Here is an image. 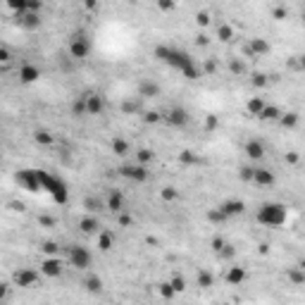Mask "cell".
<instances>
[{"instance_id": "d6986e66", "label": "cell", "mask_w": 305, "mask_h": 305, "mask_svg": "<svg viewBox=\"0 0 305 305\" xmlns=\"http://www.w3.org/2000/svg\"><path fill=\"white\" fill-rule=\"evenodd\" d=\"M38 79H41V69H38L36 64L27 62V64L19 67V81L22 83H36Z\"/></svg>"}, {"instance_id": "f1b7e54d", "label": "cell", "mask_w": 305, "mask_h": 305, "mask_svg": "<svg viewBox=\"0 0 305 305\" xmlns=\"http://www.w3.org/2000/svg\"><path fill=\"white\" fill-rule=\"evenodd\" d=\"M281 114H284V112L279 110L277 105H267L257 119H265V122H279V119H281Z\"/></svg>"}, {"instance_id": "e575fe53", "label": "cell", "mask_w": 305, "mask_h": 305, "mask_svg": "<svg viewBox=\"0 0 305 305\" xmlns=\"http://www.w3.org/2000/svg\"><path fill=\"white\" fill-rule=\"evenodd\" d=\"M153 158H155V153H153L150 148H139V150H136V160H139V165H148Z\"/></svg>"}, {"instance_id": "7c38bea8", "label": "cell", "mask_w": 305, "mask_h": 305, "mask_svg": "<svg viewBox=\"0 0 305 305\" xmlns=\"http://www.w3.org/2000/svg\"><path fill=\"white\" fill-rule=\"evenodd\" d=\"M220 210L224 212L226 220H231V217H241V215L246 212V203H243L241 198H229V200H224L222 205H220Z\"/></svg>"}, {"instance_id": "cb8c5ba5", "label": "cell", "mask_w": 305, "mask_h": 305, "mask_svg": "<svg viewBox=\"0 0 305 305\" xmlns=\"http://www.w3.org/2000/svg\"><path fill=\"white\" fill-rule=\"evenodd\" d=\"M96 239H98V250H100V253H110V250L114 248V234L108 231V229H103Z\"/></svg>"}, {"instance_id": "d6a6232c", "label": "cell", "mask_w": 305, "mask_h": 305, "mask_svg": "<svg viewBox=\"0 0 305 305\" xmlns=\"http://www.w3.org/2000/svg\"><path fill=\"white\" fill-rule=\"evenodd\" d=\"M217 38H220L222 43H229V41L234 38V27H231V24H220V27H217Z\"/></svg>"}, {"instance_id": "83f0119b", "label": "cell", "mask_w": 305, "mask_h": 305, "mask_svg": "<svg viewBox=\"0 0 305 305\" xmlns=\"http://www.w3.org/2000/svg\"><path fill=\"white\" fill-rule=\"evenodd\" d=\"M33 141H36L38 145H53V143H55V136H53L48 129H36V131H33Z\"/></svg>"}, {"instance_id": "db71d44e", "label": "cell", "mask_w": 305, "mask_h": 305, "mask_svg": "<svg viewBox=\"0 0 305 305\" xmlns=\"http://www.w3.org/2000/svg\"><path fill=\"white\" fill-rule=\"evenodd\" d=\"M234 253H236V250H234V246H231V243H226L220 255H222V257H234Z\"/></svg>"}, {"instance_id": "8992f818", "label": "cell", "mask_w": 305, "mask_h": 305, "mask_svg": "<svg viewBox=\"0 0 305 305\" xmlns=\"http://www.w3.org/2000/svg\"><path fill=\"white\" fill-rule=\"evenodd\" d=\"M117 174L122 177V179H127V181H134V184H143V181H148V167L145 165H139V162H131V165H122L117 169Z\"/></svg>"}, {"instance_id": "9a60e30c", "label": "cell", "mask_w": 305, "mask_h": 305, "mask_svg": "<svg viewBox=\"0 0 305 305\" xmlns=\"http://www.w3.org/2000/svg\"><path fill=\"white\" fill-rule=\"evenodd\" d=\"M83 210H86V215H98V212H105V210H108L105 195H86V198H83Z\"/></svg>"}, {"instance_id": "f5cc1de1", "label": "cell", "mask_w": 305, "mask_h": 305, "mask_svg": "<svg viewBox=\"0 0 305 305\" xmlns=\"http://www.w3.org/2000/svg\"><path fill=\"white\" fill-rule=\"evenodd\" d=\"M158 7H160L162 12H172L177 5H174V2H169V0H162V2H158Z\"/></svg>"}, {"instance_id": "277c9868", "label": "cell", "mask_w": 305, "mask_h": 305, "mask_svg": "<svg viewBox=\"0 0 305 305\" xmlns=\"http://www.w3.org/2000/svg\"><path fill=\"white\" fill-rule=\"evenodd\" d=\"M67 55L72 57L74 62H77V60H86V57L91 55V41L86 38V33H83V31H74V33L69 36V43H67Z\"/></svg>"}, {"instance_id": "8d00e7d4", "label": "cell", "mask_w": 305, "mask_h": 305, "mask_svg": "<svg viewBox=\"0 0 305 305\" xmlns=\"http://www.w3.org/2000/svg\"><path fill=\"white\" fill-rule=\"evenodd\" d=\"M179 162H181V165H198L200 160H198V155H193L191 150H181V153H179Z\"/></svg>"}, {"instance_id": "603a6c76", "label": "cell", "mask_w": 305, "mask_h": 305, "mask_svg": "<svg viewBox=\"0 0 305 305\" xmlns=\"http://www.w3.org/2000/svg\"><path fill=\"white\" fill-rule=\"evenodd\" d=\"M83 289L88 291V293H103V279L98 277L96 272H88L86 274V279H83Z\"/></svg>"}, {"instance_id": "8fae6325", "label": "cell", "mask_w": 305, "mask_h": 305, "mask_svg": "<svg viewBox=\"0 0 305 305\" xmlns=\"http://www.w3.org/2000/svg\"><path fill=\"white\" fill-rule=\"evenodd\" d=\"M38 272L48 279H57V277H62V272H64V262H62L60 257H46V260L41 262Z\"/></svg>"}, {"instance_id": "681fc988", "label": "cell", "mask_w": 305, "mask_h": 305, "mask_svg": "<svg viewBox=\"0 0 305 305\" xmlns=\"http://www.w3.org/2000/svg\"><path fill=\"white\" fill-rule=\"evenodd\" d=\"M162 198H165V200H174V198H177V189H174V186H165V189H162Z\"/></svg>"}, {"instance_id": "ffe728a7", "label": "cell", "mask_w": 305, "mask_h": 305, "mask_svg": "<svg viewBox=\"0 0 305 305\" xmlns=\"http://www.w3.org/2000/svg\"><path fill=\"white\" fill-rule=\"evenodd\" d=\"M17 19H19V27L24 29V31H38L41 24H43V19H41L38 12H27V15L17 17Z\"/></svg>"}, {"instance_id": "1f68e13d", "label": "cell", "mask_w": 305, "mask_h": 305, "mask_svg": "<svg viewBox=\"0 0 305 305\" xmlns=\"http://www.w3.org/2000/svg\"><path fill=\"white\" fill-rule=\"evenodd\" d=\"M158 293H160V298H162V301H174V296H177V291L172 289V284H169V281L158 284Z\"/></svg>"}, {"instance_id": "680465c9", "label": "cell", "mask_w": 305, "mask_h": 305, "mask_svg": "<svg viewBox=\"0 0 305 305\" xmlns=\"http://www.w3.org/2000/svg\"><path fill=\"white\" fill-rule=\"evenodd\" d=\"M198 46H208V36H205V33L198 36Z\"/></svg>"}, {"instance_id": "3957f363", "label": "cell", "mask_w": 305, "mask_h": 305, "mask_svg": "<svg viewBox=\"0 0 305 305\" xmlns=\"http://www.w3.org/2000/svg\"><path fill=\"white\" fill-rule=\"evenodd\" d=\"M41 184H43V191H48V193L53 195V200H57L60 205L67 203V186H64V181L60 177L41 169Z\"/></svg>"}, {"instance_id": "ac0fdd59", "label": "cell", "mask_w": 305, "mask_h": 305, "mask_svg": "<svg viewBox=\"0 0 305 305\" xmlns=\"http://www.w3.org/2000/svg\"><path fill=\"white\" fill-rule=\"evenodd\" d=\"M243 150H246V155H248L250 160H262L265 158V153H267V148H265V143L260 139H250L246 145H243Z\"/></svg>"}, {"instance_id": "7dc6e473", "label": "cell", "mask_w": 305, "mask_h": 305, "mask_svg": "<svg viewBox=\"0 0 305 305\" xmlns=\"http://www.w3.org/2000/svg\"><path fill=\"white\" fill-rule=\"evenodd\" d=\"M272 15H274V19H286V17H289V10H286V5H277V7L272 10Z\"/></svg>"}, {"instance_id": "f546056e", "label": "cell", "mask_w": 305, "mask_h": 305, "mask_svg": "<svg viewBox=\"0 0 305 305\" xmlns=\"http://www.w3.org/2000/svg\"><path fill=\"white\" fill-rule=\"evenodd\" d=\"M298 122H301L298 112H284L281 119H279V124H281L284 129H293V127H298Z\"/></svg>"}, {"instance_id": "5b68a950", "label": "cell", "mask_w": 305, "mask_h": 305, "mask_svg": "<svg viewBox=\"0 0 305 305\" xmlns=\"http://www.w3.org/2000/svg\"><path fill=\"white\" fill-rule=\"evenodd\" d=\"M67 260L77 270H88L91 262H93V255L86 246H72V248H67Z\"/></svg>"}, {"instance_id": "ba28073f", "label": "cell", "mask_w": 305, "mask_h": 305, "mask_svg": "<svg viewBox=\"0 0 305 305\" xmlns=\"http://www.w3.org/2000/svg\"><path fill=\"white\" fill-rule=\"evenodd\" d=\"M17 181L22 189L27 191H43V184H41V169H22L17 174Z\"/></svg>"}, {"instance_id": "d590c367", "label": "cell", "mask_w": 305, "mask_h": 305, "mask_svg": "<svg viewBox=\"0 0 305 305\" xmlns=\"http://www.w3.org/2000/svg\"><path fill=\"white\" fill-rule=\"evenodd\" d=\"M250 83H253L255 88H267V86H270V79H267V74H262V72H255V74L250 77Z\"/></svg>"}, {"instance_id": "f35d334b", "label": "cell", "mask_w": 305, "mask_h": 305, "mask_svg": "<svg viewBox=\"0 0 305 305\" xmlns=\"http://www.w3.org/2000/svg\"><path fill=\"white\" fill-rule=\"evenodd\" d=\"M169 284H172V289H174L177 293H184V291H186V279L179 277V274H174V277L169 279Z\"/></svg>"}, {"instance_id": "f6af8a7d", "label": "cell", "mask_w": 305, "mask_h": 305, "mask_svg": "<svg viewBox=\"0 0 305 305\" xmlns=\"http://www.w3.org/2000/svg\"><path fill=\"white\" fill-rule=\"evenodd\" d=\"M224 246H226V241H224L222 236H215V239L210 241V248L215 250V253H222V250H224Z\"/></svg>"}, {"instance_id": "74e56055", "label": "cell", "mask_w": 305, "mask_h": 305, "mask_svg": "<svg viewBox=\"0 0 305 305\" xmlns=\"http://www.w3.org/2000/svg\"><path fill=\"white\" fill-rule=\"evenodd\" d=\"M229 69H231L234 74H246V62L239 60V57H231V60H229Z\"/></svg>"}, {"instance_id": "484cf974", "label": "cell", "mask_w": 305, "mask_h": 305, "mask_svg": "<svg viewBox=\"0 0 305 305\" xmlns=\"http://www.w3.org/2000/svg\"><path fill=\"white\" fill-rule=\"evenodd\" d=\"M267 108V100H262L260 96H255V98H250L248 103H246V110H248V114H253V117H260L262 114V110Z\"/></svg>"}, {"instance_id": "e0dca14e", "label": "cell", "mask_w": 305, "mask_h": 305, "mask_svg": "<svg viewBox=\"0 0 305 305\" xmlns=\"http://www.w3.org/2000/svg\"><path fill=\"white\" fill-rule=\"evenodd\" d=\"M105 203H108V212H114V215H119V212H124V193L122 191H108L105 193Z\"/></svg>"}, {"instance_id": "c3c4849f", "label": "cell", "mask_w": 305, "mask_h": 305, "mask_svg": "<svg viewBox=\"0 0 305 305\" xmlns=\"http://www.w3.org/2000/svg\"><path fill=\"white\" fill-rule=\"evenodd\" d=\"M217 124H220V122H217V117H215V114L205 117V129H208V131H215V129H217Z\"/></svg>"}, {"instance_id": "9f6ffc18", "label": "cell", "mask_w": 305, "mask_h": 305, "mask_svg": "<svg viewBox=\"0 0 305 305\" xmlns=\"http://www.w3.org/2000/svg\"><path fill=\"white\" fill-rule=\"evenodd\" d=\"M10 60H12V55H10V50H7V48L2 46V48H0V62H10Z\"/></svg>"}, {"instance_id": "7402d4cb", "label": "cell", "mask_w": 305, "mask_h": 305, "mask_svg": "<svg viewBox=\"0 0 305 305\" xmlns=\"http://www.w3.org/2000/svg\"><path fill=\"white\" fill-rule=\"evenodd\" d=\"M246 279H248V272L243 267H239V265H234V267L226 270V284L229 286H241Z\"/></svg>"}, {"instance_id": "ee69618b", "label": "cell", "mask_w": 305, "mask_h": 305, "mask_svg": "<svg viewBox=\"0 0 305 305\" xmlns=\"http://www.w3.org/2000/svg\"><path fill=\"white\" fill-rule=\"evenodd\" d=\"M122 112H124V114L139 112V103H136V100H124V103H122Z\"/></svg>"}, {"instance_id": "d4e9b609", "label": "cell", "mask_w": 305, "mask_h": 305, "mask_svg": "<svg viewBox=\"0 0 305 305\" xmlns=\"http://www.w3.org/2000/svg\"><path fill=\"white\" fill-rule=\"evenodd\" d=\"M195 284H198V289H210L215 284V274L208 267H200L198 274H195Z\"/></svg>"}, {"instance_id": "f907efd6", "label": "cell", "mask_w": 305, "mask_h": 305, "mask_svg": "<svg viewBox=\"0 0 305 305\" xmlns=\"http://www.w3.org/2000/svg\"><path fill=\"white\" fill-rule=\"evenodd\" d=\"M41 10H43V2H41V0H29V12H38V15H41Z\"/></svg>"}, {"instance_id": "11a10c76", "label": "cell", "mask_w": 305, "mask_h": 305, "mask_svg": "<svg viewBox=\"0 0 305 305\" xmlns=\"http://www.w3.org/2000/svg\"><path fill=\"white\" fill-rule=\"evenodd\" d=\"M38 222L43 224V226H55V220H53V217H46V215H41V217H38Z\"/></svg>"}, {"instance_id": "52a82bcc", "label": "cell", "mask_w": 305, "mask_h": 305, "mask_svg": "<svg viewBox=\"0 0 305 305\" xmlns=\"http://www.w3.org/2000/svg\"><path fill=\"white\" fill-rule=\"evenodd\" d=\"M12 281H15V286H19V289H36L38 281H41V272H36V270H31V267H22V270H17V272L12 274Z\"/></svg>"}, {"instance_id": "4dcf8cb0", "label": "cell", "mask_w": 305, "mask_h": 305, "mask_svg": "<svg viewBox=\"0 0 305 305\" xmlns=\"http://www.w3.org/2000/svg\"><path fill=\"white\" fill-rule=\"evenodd\" d=\"M286 277H289L291 284H296V286H303V284H305V272L298 267V265H296V267H291V270L286 272Z\"/></svg>"}, {"instance_id": "9c48e42d", "label": "cell", "mask_w": 305, "mask_h": 305, "mask_svg": "<svg viewBox=\"0 0 305 305\" xmlns=\"http://www.w3.org/2000/svg\"><path fill=\"white\" fill-rule=\"evenodd\" d=\"M165 117V122L169 124V127H174V129H181V127H186L189 124V110L186 108H181V105H172L169 110H167V114H162Z\"/></svg>"}, {"instance_id": "7bdbcfd3", "label": "cell", "mask_w": 305, "mask_h": 305, "mask_svg": "<svg viewBox=\"0 0 305 305\" xmlns=\"http://www.w3.org/2000/svg\"><path fill=\"white\" fill-rule=\"evenodd\" d=\"M160 119H165V117H162L160 112H155V110H148L145 114H143V122H145V124H158Z\"/></svg>"}, {"instance_id": "816d5d0a", "label": "cell", "mask_w": 305, "mask_h": 305, "mask_svg": "<svg viewBox=\"0 0 305 305\" xmlns=\"http://www.w3.org/2000/svg\"><path fill=\"white\" fill-rule=\"evenodd\" d=\"M298 160H301V155H298L296 150H291V153H286V162H289V165H298Z\"/></svg>"}, {"instance_id": "bcb514c9", "label": "cell", "mask_w": 305, "mask_h": 305, "mask_svg": "<svg viewBox=\"0 0 305 305\" xmlns=\"http://www.w3.org/2000/svg\"><path fill=\"white\" fill-rule=\"evenodd\" d=\"M198 27H210V12H208V10H200V12H198Z\"/></svg>"}, {"instance_id": "4fadbf2b", "label": "cell", "mask_w": 305, "mask_h": 305, "mask_svg": "<svg viewBox=\"0 0 305 305\" xmlns=\"http://www.w3.org/2000/svg\"><path fill=\"white\" fill-rule=\"evenodd\" d=\"M274 181H277V177H274V172H272L270 167H255V177H253V184H255V186H260V189H272Z\"/></svg>"}, {"instance_id": "60d3db41", "label": "cell", "mask_w": 305, "mask_h": 305, "mask_svg": "<svg viewBox=\"0 0 305 305\" xmlns=\"http://www.w3.org/2000/svg\"><path fill=\"white\" fill-rule=\"evenodd\" d=\"M253 177H255V167H241V169H239V179H241V181L253 184Z\"/></svg>"}, {"instance_id": "30bf717a", "label": "cell", "mask_w": 305, "mask_h": 305, "mask_svg": "<svg viewBox=\"0 0 305 305\" xmlns=\"http://www.w3.org/2000/svg\"><path fill=\"white\" fill-rule=\"evenodd\" d=\"M270 50H272L270 41H265V38H260V36L250 38L248 43L243 46V53H246L248 57H262V55H267Z\"/></svg>"}, {"instance_id": "5bb4252c", "label": "cell", "mask_w": 305, "mask_h": 305, "mask_svg": "<svg viewBox=\"0 0 305 305\" xmlns=\"http://www.w3.org/2000/svg\"><path fill=\"white\" fill-rule=\"evenodd\" d=\"M86 110H88V117H98L105 112V98L100 93H86Z\"/></svg>"}, {"instance_id": "2e32d148", "label": "cell", "mask_w": 305, "mask_h": 305, "mask_svg": "<svg viewBox=\"0 0 305 305\" xmlns=\"http://www.w3.org/2000/svg\"><path fill=\"white\" fill-rule=\"evenodd\" d=\"M79 231L86 234V236H98L100 231H103V226H100V220L96 217V215H86L79 220Z\"/></svg>"}, {"instance_id": "91938a15", "label": "cell", "mask_w": 305, "mask_h": 305, "mask_svg": "<svg viewBox=\"0 0 305 305\" xmlns=\"http://www.w3.org/2000/svg\"><path fill=\"white\" fill-rule=\"evenodd\" d=\"M205 72H215V62H205Z\"/></svg>"}, {"instance_id": "6f0895ef", "label": "cell", "mask_w": 305, "mask_h": 305, "mask_svg": "<svg viewBox=\"0 0 305 305\" xmlns=\"http://www.w3.org/2000/svg\"><path fill=\"white\" fill-rule=\"evenodd\" d=\"M117 217H119V224H122V226H129V224H131V217H129V215H124V212H119Z\"/></svg>"}, {"instance_id": "6125c7cd", "label": "cell", "mask_w": 305, "mask_h": 305, "mask_svg": "<svg viewBox=\"0 0 305 305\" xmlns=\"http://www.w3.org/2000/svg\"><path fill=\"white\" fill-rule=\"evenodd\" d=\"M298 267H301V270H303V272H305V257H303V260H301V262H298Z\"/></svg>"}, {"instance_id": "44dd1931", "label": "cell", "mask_w": 305, "mask_h": 305, "mask_svg": "<svg viewBox=\"0 0 305 305\" xmlns=\"http://www.w3.org/2000/svg\"><path fill=\"white\" fill-rule=\"evenodd\" d=\"M139 96L141 98H155V96H160V83L153 81V79H141Z\"/></svg>"}, {"instance_id": "94428289", "label": "cell", "mask_w": 305, "mask_h": 305, "mask_svg": "<svg viewBox=\"0 0 305 305\" xmlns=\"http://www.w3.org/2000/svg\"><path fill=\"white\" fill-rule=\"evenodd\" d=\"M298 67H301V69L305 72V55H301V57H298Z\"/></svg>"}, {"instance_id": "4316f807", "label": "cell", "mask_w": 305, "mask_h": 305, "mask_svg": "<svg viewBox=\"0 0 305 305\" xmlns=\"http://www.w3.org/2000/svg\"><path fill=\"white\" fill-rule=\"evenodd\" d=\"M110 148H112V153L114 155H119V158H124V155H129L131 153V145H129V141L127 139H112V143H110Z\"/></svg>"}, {"instance_id": "6da1fadb", "label": "cell", "mask_w": 305, "mask_h": 305, "mask_svg": "<svg viewBox=\"0 0 305 305\" xmlns=\"http://www.w3.org/2000/svg\"><path fill=\"white\" fill-rule=\"evenodd\" d=\"M153 55L158 57L160 62L169 64L172 69L181 72L186 79H200V77H203V74H200V67H198L193 60H191V55H189L186 50H181V48H174V46H158Z\"/></svg>"}, {"instance_id": "b9f144b4", "label": "cell", "mask_w": 305, "mask_h": 305, "mask_svg": "<svg viewBox=\"0 0 305 305\" xmlns=\"http://www.w3.org/2000/svg\"><path fill=\"white\" fill-rule=\"evenodd\" d=\"M208 220H210L212 224H222V222H226V217H224V212L220 210V208L210 210V212H208Z\"/></svg>"}, {"instance_id": "836d02e7", "label": "cell", "mask_w": 305, "mask_h": 305, "mask_svg": "<svg viewBox=\"0 0 305 305\" xmlns=\"http://www.w3.org/2000/svg\"><path fill=\"white\" fill-rule=\"evenodd\" d=\"M72 114L74 117H88V110H86V98H77L74 103H72Z\"/></svg>"}, {"instance_id": "ab89813d", "label": "cell", "mask_w": 305, "mask_h": 305, "mask_svg": "<svg viewBox=\"0 0 305 305\" xmlns=\"http://www.w3.org/2000/svg\"><path fill=\"white\" fill-rule=\"evenodd\" d=\"M41 250L48 255V257H57V253H60V246H57L55 241H46L43 246H41Z\"/></svg>"}, {"instance_id": "7a4b0ae2", "label": "cell", "mask_w": 305, "mask_h": 305, "mask_svg": "<svg viewBox=\"0 0 305 305\" xmlns=\"http://www.w3.org/2000/svg\"><path fill=\"white\" fill-rule=\"evenodd\" d=\"M255 220L262 226H270V229H279L284 226L286 220H289V210L284 203H277V200H270V203H262L255 212Z\"/></svg>"}, {"instance_id": "be15d7a7", "label": "cell", "mask_w": 305, "mask_h": 305, "mask_svg": "<svg viewBox=\"0 0 305 305\" xmlns=\"http://www.w3.org/2000/svg\"><path fill=\"white\" fill-rule=\"evenodd\" d=\"M301 17H303V22H305V7H303V15H301Z\"/></svg>"}]
</instances>
